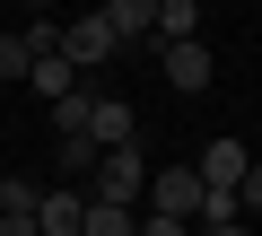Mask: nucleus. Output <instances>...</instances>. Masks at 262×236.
<instances>
[{"label": "nucleus", "instance_id": "obj_9", "mask_svg": "<svg viewBox=\"0 0 262 236\" xmlns=\"http://www.w3.org/2000/svg\"><path fill=\"white\" fill-rule=\"evenodd\" d=\"M192 35H201V0H158L149 44H192Z\"/></svg>", "mask_w": 262, "mask_h": 236}, {"label": "nucleus", "instance_id": "obj_17", "mask_svg": "<svg viewBox=\"0 0 262 236\" xmlns=\"http://www.w3.org/2000/svg\"><path fill=\"white\" fill-rule=\"evenodd\" d=\"M140 236H192V219H166V210H149V219H140Z\"/></svg>", "mask_w": 262, "mask_h": 236}, {"label": "nucleus", "instance_id": "obj_6", "mask_svg": "<svg viewBox=\"0 0 262 236\" xmlns=\"http://www.w3.org/2000/svg\"><path fill=\"white\" fill-rule=\"evenodd\" d=\"M35 227H44V236H79V227H88V184L44 192V201H35Z\"/></svg>", "mask_w": 262, "mask_h": 236}, {"label": "nucleus", "instance_id": "obj_1", "mask_svg": "<svg viewBox=\"0 0 262 236\" xmlns=\"http://www.w3.org/2000/svg\"><path fill=\"white\" fill-rule=\"evenodd\" d=\"M149 192V166H140V149H105L96 158V175H88V201H140Z\"/></svg>", "mask_w": 262, "mask_h": 236}, {"label": "nucleus", "instance_id": "obj_16", "mask_svg": "<svg viewBox=\"0 0 262 236\" xmlns=\"http://www.w3.org/2000/svg\"><path fill=\"white\" fill-rule=\"evenodd\" d=\"M27 53H35V61L61 53V18H35V27H27Z\"/></svg>", "mask_w": 262, "mask_h": 236}, {"label": "nucleus", "instance_id": "obj_18", "mask_svg": "<svg viewBox=\"0 0 262 236\" xmlns=\"http://www.w3.org/2000/svg\"><path fill=\"white\" fill-rule=\"evenodd\" d=\"M236 201H245V210H262V158L245 166V184H236Z\"/></svg>", "mask_w": 262, "mask_h": 236}, {"label": "nucleus", "instance_id": "obj_2", "mask_svg": "<svg viewBox=\"0 0 262 236\" xmlns=\"http://www.w3.org/2000/svg\"><path fill=\"white\" fill-rule=\"evenodd\" d=\"M201 192H210V184H201V166H158V175H149V210L192 219V227H201Z\"/></svg>", "mask_w": 262, "mask_h": 236}, {"label": "nucleus", "instance_id": "obj_3", "mask_svg": "<svg viewBox=\"0 0 262 236\" xmlns=\"http://www.w3.org/2000/svg\"><path fill=\"white\" fill-rule=\"evenodd\" d=\"M61 53H70V70H96V61H114L122 44H114V27H105L96 9H79V18L61 27Z\"/></svg>", "mask_w": 262, "mask_h": 236}, {"label": "nucleus", "instance_id": "obj_8", "mask_svg": "<svg viewBox=\"0 0 262 236\" xmlns=\"http://www.w3.org/2000/svg\"><path fill=\"white\" fill-rule=\"evenodd\" d=\"M245 166H253V149H245V140H210V149H201V184H227V192H236V184H245Z\"/></svg>", "mask_w": 262, "mask_h": 236}, {"label": "nucleus", "instance_id": "obj_12", "mask_svg": "<svg viewBox=\"0 0 262 236\" xmlns=\"http://www.w3.org/2000/svg\"><path fill=\"white\" fill-rule=\"evenodd\" d=\"M35 201H44V192H35L27 175H0V219H35Z\"/></svg>", "mask_w": 262, "mask_h": 236}, {"label": "nucleus", "instance_id": "obj_7", "mask_svg": "<svg viewBox=\"0 0 262 236\" xmlns=\"http://www.w3.org/2000/svg\"><path fill=\"white\" fill-rule=\"evenodd\" d=\"M96 18L114 27V44H149V27H158V0H96Z\"/></svg>", "mask_w": 262, "mask_h": 236}, {"label": "nucleus", "instance_id": "obj_10", "mask_svg": "<svg viewBox=\"0 0 262 236\" xmlns=\"http://www.w3.org/2000/svg\"><path fill=\"white\" fill-rule=\"evenodd\" d=\"M79 236H140V210H131V201H88V227Z\"/></svg>", "mask_w": 262, "mask_h": 236}, {"label": "nucleus", "instance_id": "obj_4", "mask_svg": "<svg viewBox=\"0 0 262 236\" xmlns=\"http://www.w3.org/2000/svg\"><path fill=\"white\" fill-rule=\"evenodd\" d=\"M158 61H166V88L175 96H201L210 88V44L192 35V44H158Z\"/></svg>", "mask_w": 262, "mask_h": 236}, {"label": "nucleus", "instance_id": "obj_5", "mask_svg": "<svg viewBox=\"0 0 262 236\" xmlns=\"http://www.w3.org/2000/svg\"><path fill=\"white\" fill-rule=\"evenodd\" d=\"M131 132H140V123H131V105L88 88V140H96V149H131Z\"/></svg>", "mask_w": 262, "mask_h": 236}, {"label": "nucleus", "instance_id": "obj_13", "mask_svg": "<svg viewBox=\"0 0 262 236\" xmlns=\"http://www.w3.org/2000/svg\"><path fill=\"white\" fill-rule=\"evenodd\" d=\"M53 140H88V88L53 105Z\"/></svg>", "mask_w": 262, "mask_h": 236}, {"label": "nucleus", "instance_id": "obj_20", "mask_svg": "<svg viewBox=\"0 0 262 236\" xmlns=\"http://www.w3.org/2000/svg\"><path fill=\"white\" fill-rule=\"evenodd\" d=\"M201 236H253V227H245V219H227V227H201Z\"/></svg>", "mask_w": 262, "mask_h": 236}, {"label": "nucleus", "instance_id": "obj_14", "mask_svg": "<svg viewBox=\"0 0 262 236\" xmlns=\"http://www.w3.org/2000/svg\"><path fill=\"white\" fill-rule=\"evenodd\" d=\"M53 149H61V175H70V184H88V175H96V158H105L96 140H53Z\"/></svg>", "mask_w": 262, "mask_h": 236}, {"label": "nucleus", "instance_id": "obj_19", "mask_svg": "<svg viewBox=\"0 0 262 236\" xmlns=\"http://www.w3.org/2000/svg\"><path fill=\"white\" fill-rule=\"evenodd\" d=\"M0 236H44V227L35 219H0Z\"/></svg>", "mask_w": 262, "mask_h": 236}, {"label": "nucleus", "instance_id": "obj_15", "mask_svg": "<svg viewBox=\"0 0 262 236\" xmlns=\"http://www.w3.org/2000/svg\"><path fill=\"white\" fill-rule=\"evenodd\" d=\"M35 70V53H27V35H0V79H27Z\"/></svg>", "mask_w": 262, "mask_h": 236}, {"label": "nucleus", "instance_id": "obj_11", "mask_svg": "<svg viewBox=\"0 0 262 236\" xmlns=\"http://www.w3.org/2000/svg\"><path fill=\"white\" fill-rule=\"evenodd\" d=\"M27 79H35V88H44L53 105H61V96H79V70H70V53H44V61H35Z\"/></svg>", "mask_w": 262, "mask_h": 236}]
</instances>
